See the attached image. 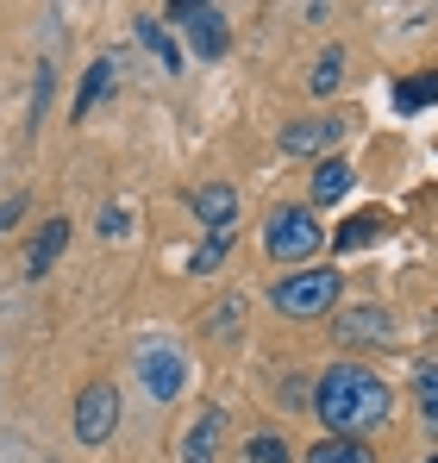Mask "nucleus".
Returning a JSON list of instances; mask_svg holds the SVG:
<instances>
[{"mask_svg":"<svg viewBox=\"0 0 438 463\" xmlns=\"http://www.w3.org/2000/svg\"><path fill=\"white\" fill-rule=\"evenodd\" d=\"M345 138V119L338 113H319V119H294L282 132V156H332Z\"/></svg>","mask_w":438,"mask_h":463,"instance_id":"nucleus-7","label":"nucleus"},{"mask_svg":"<svg viewBox=\"0 0 438 463\" xmlns=\"http://www.w3.org/2000/svg\"><path fill=\"white\" fill-rule=\"evenodd\" d=\"M219 439H225V413H219V407H201L195 426L182 432V463H214Z\"/></svg>","mask_w":438,"mask_h":463,"instance_id":"nucleus-9","label":"nucleus"},{"mask_svg":"<svg viewBox=\"0 0 438 463\" xmlns=\"http://www.w3.org/2000/svg\"><path fill=\"white\" fill-rule=\"evenodd\" d=\"M119 426V388L113 383H88L75 394V439L81 445H107Z\"/></svg>","mask_w":438,"mask_h":463,"instance_id":"nucleus-6","label":"nucleus"},{"mask_svg":"<svg viewBox=\"0 0 438 463\" xmlns=\"http://www.w3.org/2000/svg\"><path fill=\"white\" fill-rule=\"evenodd\" d=\"M382 232H388V213H357V220H345V226H338L332 250H364V244H376Z\"/></svg>","mask_w":438,"mask_h":463,"instance_id":"nucleus-15","label":"nucleus"},{"mask_svg":"<svg viewBox=\"0 0 438 463\" xmlns=\"http://www.w3.org/2000/svg\"><path fill=\"white\" fill-rule=\"evenodd\" d=\"M132 376H138V388H145L150 401H176L182 394V383H188V357L176 351V345H138V357H132Z\"/></svg>","mask_w":438,"mask_h":463,"instance_id":"nucleus-4","label":"nucleus"},{"mask_svg":"<svg viewBox=\"0 0 438 463\" xmlns=\"http://www.w3.org/2000/svg\"><path fill=\"white\" fill-rule=\"evenodd\" d=\"M351 182H357V175H351V163H345V156H326V163L313 169V201H319V207H332V201H345V194H351Z\"/></svg>","mask_w":438,"mask_h":463,"instance_id":"nucleus-13","label":"nucleus"},{"mask_svg":"<svg viewBox=\"0 0 438 463\" xmlns=\"http://www.w3.org/2000/svg\"><path fill=\"white\" fill-rule=\"evenodd\" d=\"M338 81H345V51L332 44V51H326V57L313 63V76H307V88H313V94H332Z\"/></svg>","mask_w":438,"mask_h":463,"instance_id":"nucleus-19","label":"nucleus"},{"mask_svg":"<svg viewBox=\"0 0 438 463\" xmlns=\"http://www.w3.org/2000/svg\"><path fill=\"white\" fill-rule=\"evenodd\" d=\"M63 244H70V220L57 213V220H44L38 238H32V250H25V276L38 282V276H51V263L63 257Z\"/></svg>","mask_w":438,"mask_h":463,"instance_id":"nucleus-10","label":"nucleus"},{"mask_svg":"<svg viewBox=\"0 0 438 463\" xmlns=\"http://www.w3.org/2000/svg\"><path fill=\"white\" fill-rule=\"evenodd\" d=\"M132 25H138V44H145V51H157V63H163L169 76H182V44L169 38V25H163L157 13H138Z\"/></svg>","mask_w":438,"mask_h":463,"instance_id":"nucleus-12","label":"nucleus"},{"mask_svg":"<svg viewBox=\"0 0 438 463\" xmlns=\"http://www.w3.org/2000/svg\"><path fill=\"white\" fill-rule=\"evenodd\" d=\"M169 19L188 32L195 57H207V63H219V57H225L232 32H225V13H219V6H207V0H176V6H169Z\"/></svg>","mask_w":438,"mask_h":463,"instance_id":"nucleus-5","label":"nucleus"},{"mask_svg":"<svg viewBox=\"0 0 438 463\" xmlns=\"http://www.w3.org/2000/svg\"><path fill=\"white\" fill-rule=\"evenodd\" d=\"M113 81H119V57H100V63H88V76H81V88H75V119H81V113H88V107H94V100H100Z\"/></svg>","mask_w":438,"mask_h":463,"instance_id":"nucleus-14","label":"nucleus"},{"mask_svg":"<svg viewBox=\"0 0 438 463\" xmlns=\"http://www.w3.org/2000/svg\"><path fill=\"white\" fill-rule=\"evenodd\" d=\"M338 288H345L338 269H294V276H282L270 288V301H276V313H289V319H319V313L338 307Z\"/></svg>","mask_w":438,"mask_h":463,"instance_id":"nucleus-2","label":"nucleus"},{"mask_svg":"<svg viewBox=\"0 0 438 463\" xmlns=\"http://www.w3.org/2000/svg\"><path fill=\"white\" fill-rule=\"evenodd\" d=\"M188 207H195V220L214 232V226H232L238 220V194L225 188V182H201L195 194H188Z\"/></svg>","mask_w":438,"mask_h":463,"instance_id":"nucleus-11","label":"nucleus"},{"mask_svg":"<svg viewBox=\"0 0 438 463\" xmlns=\"http://www.w3.org/2000/svg\"><path fill=\"white\" fill-rule=\"evenodd\" d=\"M433 100H438V70H420L414 81L395 88V107H401V113H420V107H433Z\"/></svg>","mask_w":438,"mask_h":463,"instance_id":"nucleus-18","label":"nucleus"},{"mask_svg":"<svg viewBox=\"0 0 438 463\" xmlns=\"http://www.w3.org/2000/svg\"><path fill=\"white\" fill-rule=\"evenodd\" d=\"M19 213H25V201H0V232L19 226Z\"/></svg>","mask_w":438,"mask_h":463,"instance_id":"nucleus-24","label":"nucleus"},{"mask_svg":"<svg viewBox=\"0 0 438 463\" xmlns=\"http://www.w3.org/2000/svg\"><path fill=\"white\" fill-rule=\"evenodd\" d=\"M414 388H420V413H426V426H438V357H426V364L414 370Z\"/></svg>","mask_w":438,"mask_h":463,"instance_id":"nucleus-20","label":"nucleus"},{"mask_svg":"<svg viewBox=\"0 0 438 463\" xmlns=\"http://www.w3.org/2000/svg\"><path fill=\"white\" fill-rule=\"evenodd\" d=\"M313 413H319V426H332V439H364L376 426H388L395 394H388L382 376H369L364 364H332L313 383Z\"/></svg>","mask_w":438,"mask_h":463,"instance_id":"nucleus-1","label":"nucleus"},{"mask_svg":"<svg viewBox=\"0 0 438 463\" xmlns=\"http://www.w3.org/2000/svg\"><path fill=\"white\" fill-rule=\"evenodd\" d=\"M244 458H251V463H289V439H276V432H257V439L244 445Z\"/></svg>","mask_w":438,"mask_h":463,"instance_id":"nucleus-21","label":"nucleus"},{"mask_svg":"<svg viewBox=\"0 0 438 463\" xmlns=\"http://www.w3.org/2000/svg\"><path fill=\"white\" fill-rule=\"evenodd\" d=\"M319 244H326V226L313 220V207H276L270 226H263V250L276 263H307Z\"/></svg>","mask_w":438,"mask_h":463,"instance_id":"nucleus-3","label":"nucleus"},{"mask_svg":"<svg viewBox=\"0 0 438 463\" xmlns=\"http://www.w3.org/2000/svg\"><path fill=\"white\" fill-rule=\"evenodd\" d=\"M307 463H376V458H369L364 439H319V445L307 451Z\"/></svg>","mask_w":438,"mask_h":463,"instance_id":"nucleus-17","label":"nucleus"},{"mask_svg":"<svg viewBox=\"0 0 438 463\" xmlns=\"http://www.w3.org/2000/svg\"><path fill=\"white\" fill-rule=\"evenodd\" d=\"M232 232H238V226H214V232H207V244L188 257V269H195V276H214L219 263L232 257Z\"/></svg>","mask_w":438,"mask_h":463,"instance_id":"nucleus-16","label":"nucleus"},{"mask_svg":"<svg viewBox=\"0 0 438 463\" xmlns=\"http://www.w3.org/2000/svg\"><path fill=\"white\" fill-rule=\"evenodd\" d=\"M332 332H338V345H388L395 338V326H388L382 307H345L332 319Z\"/></svg>","mask_w":438,"mask_h":463,"instance_id":"nucleus-8","label":"nucleus"},{"mask_svg":"<svg viewBox=\"0 0 438 463\" xmlns=\"http://www.w3.org/2000/svg\"><path fill=\"white\" fill-rule=\"evenodd\" d=\"M126 226H132L126 207H107V213H100V232H107V238H126Z\"/></svg>","mask_w":438,"mask_h":463,"instance_id":"nucleus-22","label":"nucleus"},{"mask_svg":"<svg viewBox=\"0 0 438 463\" xmlns=\"http://www.w3.org/2000/svg\"><path fill=\"white\" fill-rule=\"evenodd\" d=\"M238 319H244V313H238V301H232V307H214V313H207V332H232Z\"/></svg>","mask_w":438,"mask_h":463,"instance_id":"nucleus-23","label":"nucleus"}]
</instances>
